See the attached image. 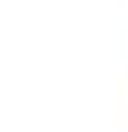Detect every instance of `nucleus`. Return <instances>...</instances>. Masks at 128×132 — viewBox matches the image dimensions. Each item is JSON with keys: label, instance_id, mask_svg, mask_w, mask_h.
<instances>
[]
</instances>
